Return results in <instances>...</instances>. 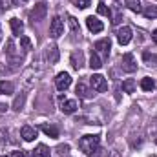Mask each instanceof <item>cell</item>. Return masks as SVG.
<instances>
[{
	"instance_id": "cell-31",
	"label": "cell",
	"mask_w": 157,
	"mask_h": 157,
	"mask_svg": "<svg viewBox=\"0 0 157 157\" xmlns=\"http://www.w3.org/2000/svg\"><path fill=\"white\" fill-rule=\"evenodd\" d=\"M75 4H77V7H80V9H86L91 4V0H75Z\"/></svg>"
},
{
	"instance_id": "cell-4",
	"label": "cell",
	"mask_w": 157,
	"mask_h": 157,
	"mask_svg": "<svg viewBox=\"0 0 157 157\" xmlns=\"http://www.w3.org/2000/svg\"><path fill=\"white\" fill-rule=\"evenodd\" d=\"M62 33H64V22H62V18L60 17H53L51 24H49V35L53 39H59Z\"/></svg>"
},
{
	"instance_id": "cell-18",
	"label": "cell",
	"mask_w": 157,
	"mask_h": 157,
	"mask_svg": "<svg viewBox=\"0 0 157 157\" xmlns=\"http://www.w3.org/2000/svg\"><path fill=\"white\" fill-rule=\"evenodd\" d=\"M40 130H42L48 137H53V139H55V137H59V130H57L55 126H51V124H42V126H40Z\"/></svg>"
},
{
	"instance_id": "cell-30",
	"label": "cell",
	"mask_w": 157,
	"mask_h": 157,
	"mask_svg": "<svg viewBox=\"0 0 157 157\" xmlns=\"http://www.w3.org/2000/svg\"><path fill=\"white\" fill-rule=\"evenodd\" d=\"M9 7H11V0H0V13H4Z\"/></svg>"
},
{
	"instance_id": "cell-12",
	"label": "cell",
	"mask_w": 157,
	"mask_h": 157,
	"mask_svg": "<svg viewBox=\"0 0 157 157\" xmlns=\"http://www.w3.org/2000/svg\"><path fill=\"white\" fill-rule=\"evenodd\" d=\"M46 59H48L49 64H55V62L59 60V48H57V46H49V48L46 49Z\"/></svg>"
},
{
	"instance_id": "cell-32",
	"label": "cell",
	"mask_w": 157,
	"mask_h": 157,
	"mask_svg": "<svg viewBox=\"0 0 157 157\" xmlns=\"http://www.w3.org/2000/svg\"><path fill=\"white\" fill-rule=\"evenodd\" d=\"M57 150H59V154H68V150H70V146H68V144H62V146H59Z\"/></svg>"
},
{
	"instance_id": "cell-13",
	"label": "cell",
	"mask_w": 157,
	"mask_h": 157,
	"mask_svg": "<svg viewBox=\"0 0 157 157\" xmlns=\"http://www.w3.org/2000/svg\"><path fill=\"white\" fill-rule=\"evenodd\" d=\"M20 135H22V139L24 141H33L35 137H37V130L35 128H31V126H24L22 130H20Z\"/></svg>"
},
{
	"instance_id": "cell-6",
	"label": "cell",
	"mask_w": 157,
	"mask_h": 157,
	"mask_svg": "<svg viewBox=\"0 0 157 157\" xmlns=\"http://www.w3.org/2000/svg\"><path fill=\"white\" fill-rule=\"evenodd\" d=\"M90 84H91V88H93L95 91H99V93H102V91L108 90V82H106V78L102 77V75H91V77H90Z\"/></svg>"
},
{
	"instance_id": "cell-17",
	"label": "cell",
	"mask_w": 157,
	"mask_h": 157,
	"mask_svg": "<svg viewBox=\"0 0 157 157\" xmlns=\"http://www.w3.org/2000/svg\"><path fill=\"white\" fill-rule=\"evenodd\" d=\"M33 157H51V152H49V148H48V146L39 144V146L33 150Z\"/></svg>"
},
{
	"instance_id": "cell-3",
	"label": "cell",
	"mask_w": 157,
	"mask_h": 157,
	"mask_svg": "<svg viewBox=\"0 0 157 157\" xmlns=\"http://www.w3.org/2000/svg\"><path fill=\"white\" fill-rule=\"evenodd\" d=\"M121 68L128 73H133L137 71V62H135V57L132 53H124L122 59H121Z\"/></svg>"
},
{
	"instance_id": "cell-33",
	"label": "cell",
	"mask_w": 157,
	"mask_h": 157,
	"mask_svg": "<svg viewBox=\"0 0 157 157\" xmlns=\"http://www.w3.org/2000/svg\"><path fill=\"white\" fill-rule=\"evenodd\" d=\"M9 157H26V155H24L22 150H15V152H11V155Z\"/></svg>"
},
{
	"instance_id": "cell-23",
	"label": "cell",
	"mask_w": 157,
	"mask_h": 157,
	"mask_svg": "<svg viewBox=\"0 0 157 157\" xmlns=\"http://www.w3.org/2000/svg\"><path fill=\"white\" fill-rule=\"evenodd\" d=\"M126 2V6L133 11V13H141L143 11V7H141V2L139 0H124Z\"/></svg>"
},
{
	"instance_id": "cell-11",
	"label": "cell",
	"mask_w": 157,
	"mask_h": 157,
	"mask_svg": "<svg viewBox=\"0 0 157 157\" xmlns=\"http://www.w3.org/2000/svg\"><path fill=\"white\" fill-rule=\"evenodd\" d=\"M6 55L11 59V60H15V62H18L20 60V55L17 53V48H15V42L9 39L7 42H6Z\"/></svg>"
},
{
	"instance_id": "cell-8",
	"label": "cell",
	"mask_w": 157,
	"mask_h": 157,
	"mask_svg": "<svg viewBox=\"0 0 157 157\" xmlns=\"http://www.w3.org/2000/svg\"><path fill=\"white\" fill-rule=\"evenodd\" d=\"M95 49L102 55V57H108L110 55V49H112V42L110 39H101L95 42Z\"/></svg>"
},
{
	"instance_id": "cell-36",
	"label": "cell",
	"mask_w": 157,
	"mask_h": 157,
	"mask_svg": "<svg viewBox=\"0 0 157 157\" xmlns=\"http://www.w3.org/2000/svg\"><path fill=\"white\" fill-rule=\"evenodd\" d=\"M15 4H20V2H28V0H13Z\"/></svg>"
},
{
	"instance_id": "cell-24",
	"label": "cell",
	"mask_w": 157,
	"mask_h": 157,
	"mask_svg": "<svg viewBox=\"0 0 157 157\" xmlns=\"http://www.w3.org/2000/svg\"><path fill=\"white\" fill-rule=\"evenodd\" d=\"M24 102H26V95H24V93H20V95L15 99V102H13V110L20 112V110H22V106H24Z\"/></svg>"
},
{
	"instance_id": "cell-27",
	"label": "cell",
	"mask_w": 157,
	"mask_h": 157,
	"mask_svg": "<svg viewBox=\"0 0 157 157\" xmlns=\"http://www.w3.org/2000/svg\"><path fill=\"white\" fill-rule=\"evenodd\" d=\"M144 17H146V18H155L157 17V7H148V9L144 11Z\"/></svg>"
},
{
	"instance_id": "cell-28",
	"label": "cell",
	"mask_w": 157,
	"mask_h": 157,
	"mask_svg": "<svg viewBox=\"0 0 157 157\" xmlns=\"http://www.w3.org/2000/svg\"><path fill=\"white\" fill-rule=\"evenodd\" d=\"M70 28H71L73 33H78V31H80V28H78V24H77V18L70 17Z\"/></svg>"
},
{
	"instance_id": "cell-16",
	"label": "cell",
	"mask_w": 157,
	"mask_h": 157,
	"mask_svg": "<svg viewBox=\"0 0 157 157\" xmlns=\"http://www.w3.org/2000/svg\"><path fill=\"white\" fill-rule=\"evenodd\" d=\"M90 68H91V70H101V68H102L101 57H99L95 51H91V55H90Z\"/></svg>"
},
{
	"instance_id": "cell-38",
	"label": "cell",
	"mask_w": 157,
	"mask_h": 157,
	"mask_svg": "<svg viewBox=\"0 0 157 157\" xmlns=\"http://www.w3.org/2000/svg\"><path fill=\"white\" fill-rule=\"evenodd\" d=\"M0 157H2V155H0Z\"/></svg>"
},
{
	"instance_id": "cell-35",
	"label": "cell",
	"mask_w": 157,
	"mask_h": 157,
	"mask_svg": "<svg viewBox=\"0 0 157 157\" xmlns=\"http://www.w3.org/2000/svg\"><path fill=\"white\" fill-rule=\"evenodd\" d=\"M4 110H7V106H4V104H0V113H2Z\"/></svg>"
},
{
	"instance_id": "cell-14",
	"label": "cell",
	"mask_w": 157,
	"mask_h": 157,
	"mask_svg": "<svg viewBox=\"0 0 157 157\" xmlns=\"http://www.w3.org/2000/svg\"><path fill=\"white\" fill-rule=\"evenodd\" d=\"M75 91H77V97H80V99H90V97H91V91L88 90V86H86L84 82H78Z\"/></svg>"
},
{
	"instance_id": "cell-1",
	"label": "cell",
	"mask_w": 157,
	"mask_h": 157,
	"mask_svg": "<svg viewBox=\"0 0 157 157\" xmlns=\"http://www.w3.org/2000/svg\"><path fill=\"white\" fill-rule=\"evenodd\" d=\"M99 146H101V137H99V135H84V137H80V141H78V148H80L86 155L95 154V152L99 150Z\"/></svg>"
},
{
	"instance_id": "cell-34",
	"label": "cell",
	"mask_w": 157,
	"mask_h": 157,
	"mask_svg": "<svg viewBox=\"0 0 157 157\" xmlns=\"http://www.w3.org/2000/svg\"><path fill=\"white\" fill-rule=\"evenodd\" d=\"M152 37H154V42H155V44H157V29H155V31H154V35H152Z\"/></svg>"
},
{
	"instance_id": "cell-2",
	"label": "cell",
	"mask_w": 157,
	"mask_h": 157,
	"mask_svg": "<svg viewBox=\"0 0 157 157\" xmlns=\"http://www.w3.org/2000/svg\"><path fill=\"white\" fill-rule=\"evenodd\" d=\"M46 13H48V6H46L44 2H40V4H37V6L29 11V20H31L33 24H35V22H40V20H44Z\"/></svg>"
},
{
	"instance_id": "cell-15",
	"label": "cell",
	"mask_w": 157,
	"mask_h": 157,
	"mask_svg": "<svg viewBox=\"0 0 157 157\" xmlns=\"http://www.w3.org/2000/svg\"><path fill=\"white\" fill-rule=\"evenodd\" d=\"M9 24H11L13 35H15V37H20V33H22V29H24V24H22L18 18H11V20H9Z\"/></svg>"
},
{
	"instance_id": "cell-19",
	"label": "cell",
	"mask_w": 157,
	"mask_h": 157,
	"mask_svg": "<svg viewBox=\"0 0 157 157\" xmlns=\"http://www.w3.org/2000/svg\"><path fill=\"white\" fill-rule=\"evenodd\" d=\"M135 88H137V84H135L133 78H126V80H122V91H126V93H133Z\"/></svg>"
},
{
	"instance_id": "cell-25",
	"label": "cell",
	"mask_w": 157,
	"mask_h": 157,
	"mask_svg": "<svg viewBox=\"0 0 157 157\" xmlns=\"http://www.w3.org/2000/svg\"><path fill=\"white\" fill-rule=\"evenodd\" d=\"M20 46H22V49L24 51H29L31 48H33V44H31V40H29V37H20Z\"/></svg>"
},
{
	"instance_id": "cell-21",
	"label": "cell",
	"mask_w": 157,
	"mask_h": 157,
	"mask_svg": "<svg viewBox=\"0 0 157 157\" xmlns=\"http://www.w3.org/2000/svg\"><path fill=\"white\" fill-rule=\"evenodd\" d=\"M141 88H143L144 91H152V90L155 88V82H154V78H150V77L141 78Z\"/></svg>"
},
{
	"instance_id": "cell-37",
	"label": "cell",
	"mask_w": 157,
	"mask_h": 157,
	"mask_svg": "<svg viewBox=\"0 0 157 157\" xmlns=\"http://www.w3.org/2000/svg\"><path fill=\"white\" fill-rule=\"evenodd\" d=\"M0 35H2V33H0Z\"/></svg>"
},
{
	"instance_id": "cell-5",
	"label": "cell",
	"mask_w": 157,
	"mask_h": 157,
	"mask_svg": "<svg viewBox=\"0 0 157 157\" xmlns=\"http://www.w3.org/2000/svg\"><path fill=\"white\" fill-rule=\"evenodd\" d=\"M55 86H57L59 91H66V90L71 86V77H70V73H66V71L59 73L57 78H55Z\"/></svg>"
},
{
	"instance_id": "cell-7",
	"label": "cell",
	"mask_w": 157,
	"mask_h": 157,
	"mask_svg": "<svg viewBox=\"0 0 157 157\" xmlns=\"http://www.w3.org/2000/svg\"><path fill=\"white\" fill-rule=\"evenodd\" d=\"M117 40H119V44H121V46L130 44V40H132V28L122 26V28L117 31Z\"/></svg>"
},
{
	"instance_id": "cell-10",
	"label": "cell",
	"mask_w": 157,
	"mask_h": 157,
	"mask_svg": "<svg viewBox=\"0 0 157 157\" xmlns=\"http://www.w3.org/2000/svg\"><path fill=\"white\" fill-rule=\"evenodd\" d=\"M60 110H62V113H75L77 112V102L60 97Z\"/></svg>"
},
{
	"instance_id": "cell-9",
	"label": "cell",
	"mask_w": 157,
	"mask_h": 157,
	"mask_svg": "<svg viewBox=\"0 0 157 157\" xmlns=\"http://www.w3.org/2000/svg\"><path fill=\"white\" fill-rule=\"evenodd\" d=\"M86 26H88V29H90L91 33H101V31L104 29L102 22H101L97 17H88V18H86Z\"/></svg>"
},
{
	"instance_id": "cell-29",
	"label": "cell",
	"mask_w": 157,
	"mask_h": 157,
	"mask_svg": "<svg viewBox=\"0 0 157 157\" xmlns=\"http://www.w3.org/2000/svg\"><path fill=\"white\" fill-rule=\"evenodd\" d=\"M144 60H146L148 64H154V66H157V55H150V53H144Z\"/></svg>"
},
{
	"instance_id": "cell-20",
	"label": "cell",
	"mask_w": 157,
	"mask_h": 157,
	"mask_svg": "<svg viewBox=\"0 0 157 157\" xmlns=\"http://www.w3.org/2000/svg\"><path fill=\"white\" fill-rule=\"evenodd\" d=\"M13 90H15V86H13L11 82H7V80H0V93H2V95H11Z\"/></svg>"
},
{
	"instance_id": "cell-26",
	"label": "cell",
	"mask_w": 157,
	"mask_h": 157,
	"mask_svg": "<svg viewBox=\"0 0 157 157\" xmlns=\"http://www.w3.org/2000/svg\"><path fill=\"white\" fill-rule=\"evenodd\" d=\"M97 11H99V15H102V17H110V15H112L110 7H108L106 4H102V2H101V4L97 6Z\"/></svg>"
},
{
	"instance_id": "cell-22",
	"label": "cell",
	"mask_w": 157,
	"mask_h": 157,
	"mask_svg": "<svg viewBox=\"0 0 157 157\" xmlns=\"http://www.w3.org/2000/svg\"><path fill=\"white\" fill-rule=\"evenodd\" d=\"M71 66H73L75 70H80V68H82V53H80V51H75V53L71 55Z\"/></svg>"
}]
</instances>
